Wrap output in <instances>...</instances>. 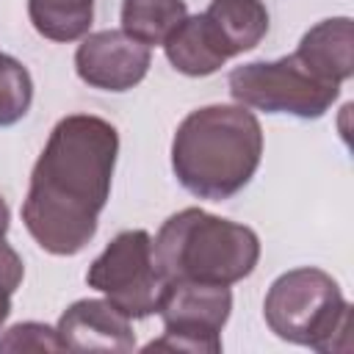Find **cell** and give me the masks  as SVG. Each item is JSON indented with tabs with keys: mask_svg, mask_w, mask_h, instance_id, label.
<instances>
[{
	"mask_svg": "<svg viewBox=\"0 0 354 354\" xmlns=\"http://www.w3.org/2000/svg\"><path fill=\"white\" fill-rule=\"evenodd\" d=\"M119 155L116 127L94 113L55 122L30 171L22 224L50 254L72 257L97 235Z\"/></svg>",
	"mask_w": 354,
	"mask_h": 354,
	"instance_id": "6da1fadb",
	"label": "cell"
},
{
	"mask_svg": "<svg viewBox=\"0 0 354 354\" xmlns=\"http://www.w3.org/2000/svg\"><path fill=\"white\" fill-rule=\"evenodd\" d=\"M263 158V127L246 105H205L191 111L171 138L177 183L210 202H224L249 185Z\"/></svg>",
	"mask_w": 354,
	"mask_h": 354,
	"instance_id": "7a4b0ae2",
	"label": "cell"
},
{
	"mask_svg": "<svg viewBox=\"0 0 354 354\" xmlns=\"http://www.w3.org/2000/svg\"><path fill=\"white\" fill-rule=\"evenodd\" d=\"M257 260L260 238L252 227L202 207L177 210L152 241V263L166 282L235 285L254 271Z\"/></svg>",
	"mask_w": 354,
	"mask_h": 354,
	"instance_id": "3957f363",
	"label": "cell"
},
{
	"mask_svg": "<svg viewBox=\"0 0 354 354\" xmlns=\"http://www.w3.org/2000/svg\"><path fill=\"white\" fill-rule=\"evenodd\" d=\"M268 329L296 346L315 351H348L351 304L337 279L321 268L301 266L279 274L263 301Z\"/></svg>",
	"mask_w": 354,
	"mask_h": 354,
	"instance_id": "277c9868",
	"label": "cell"
},
{
	"mask_svg": "<svg viewBox=\"0 0 354 354\" xmlns=\"http://www.w3.org/2000/svg\"><path fill=\"white\" fill-rule=\"evenodd\" d=\"M227 86L238 105L299 119L324 116L340 94V86L315 77L293 53L277 61H249L235 66Z\"/></svg>",
	"mask_w": 354,
	"mask_h": 354,
	"instance_id": "5b68a950",
	"label": "cell"
},
{
	"mask_svg": "<svg viewBox=\"0 0 354 354\" xmlns=\"http://www.w3.org/2000/svg\"><path fill=\"white\" fill-rule=\"evenodd\" d=\"M88 288L100 290L127 318H149L158 313L166 279L152 263V238L147 230L119 232L88 266Z\"/></svg>",
	"mask_w": 354,
	"mask_h": 354,
	"instance_id": "8992f818",
	"label": "cell"
},
{
	"mask_svg": "<svg viewBox=\"0 0 354 354\" xmlns=\"http://www.w3.org/2000/svg\"><path fill=\"white\" fill-rule=\"evenodd\" d=\"M232 290L230 285L207 282H166L158 315L163 318V335L144 351H191L218 354L221 329L230 321Z\"/></svg>",
	"mask_w": 354,
	"mask_h": 354,
	"instance_id": "52a82bcc",
	"label": "cell"
},
{
	"mask_svg": "<svg viewBox=\"0 0 354 354\" xmlns=\"http://www.w3.org/2000/svg\"><path fill=\"white\" fill-rule=\"evenodd\" d=\"M152 64L147 44L136 41L124 30H97L86 33L75 50L77 77L100 91H127L138 86Z\"/></svg>",
	"mask_w": 354,
	"mask_h": 354,
	"instance_id": "ba28073f",
	"label": "cell"
},
{
	"mask_svg": "<svg viewBox=\"0 0 354 354\" xmlns=\"http://www.w3.org/2000/svg\"><path fill=\"white\" fill-rule=\"evenodd\" d=\"M61 351H116L136 348V332L130 318L108 299H77L58 318Z\"/></svg>",
	"mask_w": 354,
	"mask_h": 354,
	"instance_id": "9c48e42d",
	"label": "cell"
},
{
	"mask_svg": "<svg viewBox=\"0 0 354 354\" xmlns=\"http://www.w3.org/2000/svg\"><path fill=\"white\" fill-rule=\"evenodd\" d=\"M293 55L321 80L346 83L354 75V22L351 17H329L313 25Z\"/></svg>",
	"mask_w": 354,
	"mask_h": 354,
	"instance_id": "30bf717a",
	"label": "cell"
},
{
	"mask_svg": "<svg viewBox=\"0 0 354 354\" xmlns=\"http://www.w3.org/2000/svg\"><path fill=\"white\" fill-rule=\"evenodd\" d=\"M163 53L169 64L188 77L213 75L230 61L205 14L185 17L163 41Z\"/></svg>",
	"mask_w": 354,
	"mask_h": 354,
	"instance_id": "8fae6325",
	"label": "cell"
},
{
	"mask_svg": "<svg viewBox=\"0 0 354 354\" xmlns=\"http://www.w3.org/2000/svg\"><path fill=\"white\" fill-rule=\"evenodd\" d=\"M202 14L230 58L254 50L268 33V8L263 0H210Z\"/></svg>",
	"mask_w": 354,
	"mask_h": 354,
	"instance_id": "7c38bea8",
	"label": "cell"
},
{
	"mask_svg": "<svg viewBox=\"0 0 354 354\" xmlns=\"http://www.w3.org/2000/svg\"><path fill=\"white\" fill-rule=\"evenodd\" d=\"M185 17V0H122V30L147 47L163 44Z\"/></svg>",
	"mask_w": 354,
	"mask_h": 354,
	"instance_id": "4fadbf2b",
	"label": "cell"
},
{
	"mask_svg": "<svg viewBox=\"0 0 354 354\" xmlns=\"http://www.w3.org/2000/svg\"><path fill=\"white\" fill-rule=\"evenodd\" d=\"M28 17L50 41H77L94 19V0H28Z\"/></svg>",
	"mask_w": 354,
	"mask_h": 354,
	"instance_id": "5bb4252c",
	"label": "cell"
},
{
	"mask_svg": "<svg viewBox=\"0 0 354 354\" xmlns=\"http://www.w3.org/2000/svg\"><path fill=\"white\" fill-rule=\"evenodd\" d=\"M33 102V77L22 61L0 53V127L17 124Z\"/></svg>",
	"mask_w": 354,
	"mask_h": 354,
	"instance_id": "9a60e30c",
	"label": "cell"
},
{
	"mask_svg": "<svg viewBox=\"0 0 354 354\" xmlns=\"http://www.w3.org/2000/svg\"><path fill=\"white\" fill-rule=\"evenodd\" d=\"M0 351H61L58 332L39 321L14 324L0 337Z\"/></svg>",
	"mask_w": 354,
	"mask_h": 354,
	"instance_id": "2e32d148",
	"label": "cell"
},
{
	"mask_svg": "<svg viewBox=\"0 0 354 354\" xmlns=\"http://www.w3.org/2000/svg\"><path fill=\"white\" fill-rule=\"evenodd\" d=\"M22 277H25L22 257L11 243H6V238H0V282L14 293L22 285Z\"/></svg>",
	"mask_w": 354,
	"mask_h": 354,
	"instance_id": "e0dca14e",
	"label": "cell"
},
{
	"mask_svg": "<svg viewBox=\"0 0 354 354\" xmlns=\"http://www.w3.org/2000/svg\"><path fill=\"white\" fill-rule=\"evenodd\" d=\"M8 315H11V290L0 282V329L8 321Z\"/></svg>",
	"mask_w": 354,
	"mask_h": 354,
	"instance_id": "ac0fdd59",
	"label": "cell"
},
{
	"mask_svg": "<svg viewBox=\"0 0 354 354\" xmlns=\"http://www.w3.org/2000/svg\"><path fill=\"white\" fill-rule=\"evenodd\" d=\"M8 224H11V210H8L6 199L0 196V238H6V232H8Z\"/></svg>",
	"mask_w": 354,
	"mask_h": 354,
	"instance_id": "d6986e66",
	"label": "cell"
}]
</instances>
